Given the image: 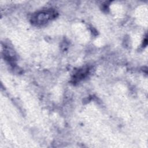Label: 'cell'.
Masks as SVG:
<instances>
[{
	"instance_id": "6da1fadb",
	"label": "cell",
	"mask_w": 148,
	"mask_h": 148,
	"mask_svg": "<svg viewBox=\"0 0 148 148\" xmlns=\"http://www.w3.org/2000/svg\"><path fill=\"white\" fill-rule=\"evenodd\" d=\"M54 14L55 13L51 10L43 11L37 14L35 18H33V20L36 24H43L51 19L54 17Z\"/></svg>"
}]
</instances>
